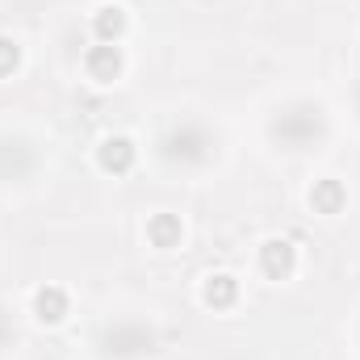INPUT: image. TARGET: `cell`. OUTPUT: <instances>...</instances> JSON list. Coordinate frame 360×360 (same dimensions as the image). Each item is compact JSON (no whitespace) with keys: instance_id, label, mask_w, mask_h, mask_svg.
Instances as JSON below:
<instances>
[{"instance_id":"cell-8","label":"cell","mask_w":360,"mask_h":360,"mask_svg":"<svg viewBox=\"0 0 360 360\" xmlns=\"http://www.w3.org/2000/svg\"><path fill=\"white\" fill-rule=\"evenodd\" d=\"M147 235H151L155 248H176L180 243V218H172V214L151 218V222H147Z\"/></svg>"},{"instance_id":"cell-3","label":"cell","mask_w":360,"mask_h":360,"mask_svg":"<svg viewBox=\"0 0 360 360\" xmlns=\"http://www.w3.org/2000/svg\"><path fill=\"white\" fill-rule=\"evenodd\" d=\"M293 264H297L293 243H285V239H269V243L260 248V269H264V276H272V281H285V276L293 272Z\"/></svg>"},{"instance_id":"cell-9","label":"cell","mask_w":360,"mask_h":360,"mask_svg":"<svg viewBox=\"0 0 360 360\" xmlns=\"http://www.w3.org/2000/svg\"><path fill=\"white\" fill-rule=\"evenodd\" d=\"M17 63H21V46H17L13 38H4V34H0V76H8Z\"/></svg>"},{"instance_id":"cell-1","label":"cell","mask_w":360,"mask_h":360,"mask_svg":"<svg viewBox=\"0 0 360 360\" xmlns=\"http://www.w3.org/2000/svg\"><path fill=\"white\" fill-rule=\"evenodd\" d=\"M96 164H101L105 172H113V176L130 172V164H134V143H130V139H122V134L105 139V143L96 147Z\"/></svg>"},{"instance_id":"cell-4","label":"cell","mask_w":360,"mask_h":360,"mask_svg":"<svg viewBox=\"0 0 360 360\" xmlns=\"http://www.w3.org/2000/svg\"><path fill=\"white\" fill-rule=\"evenodd\" d=\"M92 34H96L101 42H117V38L126 34V8H122V4H101V8L92 13Z\"/></svg>"},{"instance_id":"cell-7","label":"cell","mask_w":360,"mask_h":360,"mask_svg":"<svg viewBox=\"0 0 360 360\" xmlns=\"http://www.w3.org/2000/svg\"><path fill=\"white\" fill-rule=\"evenodd\" d=\"M310 205H314L319 214H340V205H344L340 180H319V184L310 188Z\"/></svg>"},{"instance_id":"cell-5","label":"cell","mask_w":360,"mask_h":360,"mask_svg":"<svg viewBox=\"0 0 360 360\" xmlns=\"http://www.w3.org/2000/svg\"><path fill=\"white\" fill-rule=\"evenodd\" d=\"M34 314H38L42 323H59V319L68 314V293H63L59 285H42V289L34 293Z\"/></svg>"},{"instance_id":"cell-6","label":"cell","mask_w":360,"mask_h":360,"mask_svg":"<svg viewBox=\"0 0 360 360\" xmlns=\"http://www.w3.org/2000/svg\"><path fill=\"white\" fill-rule=\"evenodd\" d=\"M235 293H239V285H235V276H226V272L210 276V281H205V289H201L205 306H214V310H226V306L235 302Z\"/></svg>"},{"instance_id":"cell-2","label":"cell","mask_w":360,"mask_h":360,"mask_svg":"<svg viewBox=\"0 0 360 360\" xmlns=\"http://www.w3.org/2000/svg\"><path fill=\"white\" fill-rule=\"evenodd\" d=\"M84 68H89L92 80H101V84L117 80V72H122V51H117V42H101V46H92L89 55H84Z\"/></svg>"}]
</instances>
